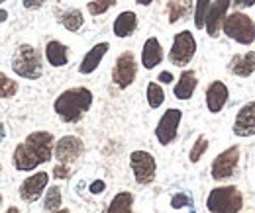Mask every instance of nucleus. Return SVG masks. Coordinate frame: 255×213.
<instances>
[{"mask_svg":"<svg viewBox=\"0 0 255 213\" xmlns=\"http://www.w3.org/2000/svg\"><path fill=\"white\" fill-rule=\"evenodd\" d=\"M49 184V172H35L32 176H28L22 186H20V198L28 204L37 202L43 194V190L47 188Z\"/></svg>","mask_w":255,"mask_h":213,"instance_id":"13","label":"nucleus"},{"mask_svg":"<svg viewBox=\"0 0 255 213\" xmlns=\"http://www.w3.org/2000/svg\"><path fill=\"white\" fill-rule=\"evenodd\" d=\"M4 2H6V0H0V4H4Z\"/></svg>","mask_w":255,"mask_h":213,"instance_id":"44","label":"nucleus"},{"mask_svg":"<svg viewBox=\"0 0 255 213\" xmlns=\"http://www.w3.org/2000/svg\"><path fill=\"white\" fill-rule=\"evenodd\" d=\"M22 4H24L26 10H37V8H41L45 4V0H24Z\"/></svg>","mask_w":255,"mask_h":213,"instance_id":"34","label":"nucleus"},{"mask_svg":"<svg viewBox=\"0 0 255 213\" xmlns=\"http://www.w3.org/2000/svg\"><path fill=\"white\" fill-rule=\"evenodd\" d=\"M6 213H20V210H18L16 206H12V208H8V210H6Z\"/></svg>","mask_w":255,"mask_h":213,"instance_id":"40","label":"nucleus"},{"mask_svg":"<svg viewBox=\"0 0 255 213\" xmlns=\"http://www.w3.org/2000/svg\"><path fill=\"white\" fill-rule=\"evenodd\" d=\"M108 49H110V43H108V41L96 43L95 47L89 49L87 55L83 57V61H81V65H79V72H81V74H93L96 69L100 67L102 59L106 57Z\"/></svg>","mask_w":255,"mask_h":213,"instance_id":"17","label":"nucleus"},{"mask_svg":"<svg viewBox=\"0 0 255 213\" xmlns=\"http://www.w3.org/2000/svg\"><path fill=\"white\" fill-rule=\"evenodd\" d=\"M206 151H208V139H206L204 135H200V137L194 141L191 152H189V160H191L192 164H196V162L204 156V152Z\"/></svg>","mask_w":255,"mask_h":213,"instance_id":"29","label":"nucleus"},{"mask_svg":"<svg viewBox=\"0 0 255 213\" xmlns=\"http://www.w3.org/2000/svg\"><path fill=\"white\" fill-rule=\"evenodd\" d=\"M106 190V182L104 180H95L91 184V194H102Z\"/></svg>","mask_w":255,"mask_h":213,"instance_id":"35","label":"nucleus"},{"mask_svg":"<svg viewBox=\"0 0 255 213\" xmlns=\"http://www.w3.org/2000/svg\"><path fill=\"white\" fill-rule=\"evenodd\" d=\"M194 12V2L192 0H171L167 4V14H169V24H177L183 18H189Z\"/></svg>","mask_w":255,"mask_h":213,"instance_id":"22","label":"nucleus"},{"mask_svg":"<svg viewBox=\"0 0 255 213\" xmlns=\"http://www.w3.org/2000/svg\"><path fill=\"white\" fill-rule=\"evenodd\" d=\"M153 0H135V4H139V6H149Z\"/></svg>","mask_w":255,"mask_h":213,"instance_id":"39","label":"nucleus"},{"mask_svg":"<svg viewBox=\"0 0 255 213\" xmlns=\"http://www.w3.org/2000/svg\"><path fill=\"white\" fill-rule=\"evenodd\" d=\"M12 71L16 76L24 78V80H37L43 74V63L39 51L30 45V43H22L16 47L14 55H12Z\"/></svg>","mask_w":255,"mask_h":213,"instance_id":"3","label":"nucleus"},{"mask_svg":"<svg viewBox=\"0 0 255 213\" xmlns=\"http://www.w3.org/2000/svg\"><path fill=\"white\" fill-rule=\"evenodd\" d=\"M238 164H240V147L234 145V147H228L214 158L210 174L214 180H228L238 170Z\"/></svg>","mask_w":255,"mask_h":213,"instance_id":"10","label":"nucleus"},{"mask_svg":"<svg viewBox=\"0 0 255 213\" xmlns=\"http://www.w3.org/2000/svg\"><path fill=\"white\" fill-rule=\"evenodd\" d=\"M198 86V78H196V72L191 71V69H185L179 76V80L175 82V88H173V94L177 100H191L194 90Z\"/></svg>","mask_w":255,"mask_h":213,"instance_id":"19","label":"nucleus"},{"mask_svg":"<svg viewBox=\"0 0 255 213\" xmlns=\"http://www.w3.org/2000/svg\"><path fill=\"white\" fill-rule=\"evenodd\" d=\"M145 98H147V104H149L151 110H157V108L163 106V102H165V92H163L159 82H149V84H147Z\"/></svg>","mask_w":255,"mask_h":213,"instance_id":"26","label":"nucleus"},{"mask_svg":"<svg viewBox=\"0 0 255 213\" xmlns=\"http://www.w3.org/2000/svg\"><path fill=\"white\" fill-rule=\"evenodd\" d=\"M61 204H63V196H61V188L59 186H51L47 192H45V200H43V210L49 213L61 210Z\"/></svg>","mask_w":255,"mask_h":213,"instance_id":"25","label":"nucleus"},{"mask_svg":"<svg viewBox=\"0 0 255 213\" xmlns=\"http://www.w3.org/2000/svg\"><path fill=\"white\" fill-rule=\"evenodd\" d=\"M83 152H85V143L77 135H65L53 147V156L57 158V162L63 164H73L75 160L81 158Z\"/></svg>","mask_w":255,"mask_h":213,"instance_id":"11","label":"nucleus"},{"mask_svg":"<svg viewBox=\"0 0 255 213\" xmlns=\"http://www.w3.org/2000/svg\"><path fill=\"white\" fill-rule=\"evenodd\" d=\"M157 80H159L161 84H171L173 80H175V76L169 72V71H163V72H159V76H157Z\"/></svg>","mask_w":255,"mask_h":213,"instance_id":"36","label":"nucleus"},{"mask_svg":"<svg viewBox=\"0 0 255 213\" xmlns=\"http://www.w3.org/2000/svg\"><path fill=\"white\" fill-rule=\"evenodd\" d=\"M222 31L240 45H252L255 41V22L244 12L236 10L226 16L222 24Z\"/></svg>","mask_w":255,"mask_h":213,"instance_id":"5","label":"nucleus"},{"mask_svg":"<svg viewBox=\"0 0 255 213\" xmlns=\"http://www.w3.org/2000/svg\"><path fill=\"white\" fill-rule=\"evenodd\" d=\"M20 90V86H18V82L14 80V78H10V76H6L4 72H0V98H14L16 94Z\"/></svg>","mask_w":255,"mask_h":213,"instance_id":"28","label":"nucleus"},{"mask_svg":"<svg viewBox=\"0 0 255 213\" xmlns=\"http://www.w3.org/2000/svg\"><path fill=\"white\" fill-rule=\"evenodd\" d=\"M192 206V200L189 194H185V192H179V194H175L173 198H171V208L173 210H181V208H191Z\"/></svg>","mask_w":255,"mask_h":213,"instance_id":"31","label":"nucleus"},{"mask_svg":"<svg viewBox=\"0 0 255 213\" xmlns=\"http://www.w3.org/2000/svg\"><path fill=\"white\" fill-rule=\"evenodd\" d=\"M53 147H55V139L49 131H33L24 139V143H20L14 149L12 164L20 172H32L39 164L51 160Z\"/></svg>","mask_w":255,"mask_h":213,"instance_id":"1","label":"nucleus"},{"mask_svg":"<svg viewBox=\"0 0 255 213\" xmlns=\"http://www.w3.org/2000/svg\"><path fill=\"white\" fill-rule=\"evenodd\" d=\"M230 6H232V0H212L210 10L206 14V22H204V30L210 37H218L220 35L224 20L230 14L228 12Z\"/></svg>","mask_w":255,"mask_h":213,"instance_id":"12","label":"nucleus"},{"mask_svg":"<svg viewBox=\"0 0 255 213\" xmlns=\"http://www.w3.org/2000/svg\"><path fill=\"white\" fill-rule=\"evenodd\" d=\"M232 4L242 12V10H246V8H252L255 6V0H232Z\"/></svg>","mask_w":255,"mask_h":213,"instance_id":"33","label":"nucleus"},{"mask_svg":"<svg viewBox=\"0 0 255 213\" xmlns=\"http://www.w3.org/2000/svg\"><path fill=\"white\" fill-rule=\"evenodd\" d=\"M228 71L240 78H250L255 72V51L234 55L228 63Z\"/></svg>","mask_w":255,"mask_h":213,"instance_id":"16","label":"nucleus"},{"mask_svg":"<svg viewBox=\"0 0 255 213\" xmlns=\"http://www.w3.org/2000/svg\"><path fill=\"white\" fill-rule=\"evenodd\" d=\"M137 30V14L131 10H124L116 16L114 24H112V31L116 37H129L133 31Z\"/></svg>","mask_w":255,"mask_h":213,"instance_id":"20","label":"nucleus"},{"mask_svg":"<svg viewBox=\"0 0 255 213\" xmlns=\"http://www.w3.org/2000/svg\"><path fill=\"white\" fill-rule=\"evenodd\" d=\"M6 137V127H4V123H0V141Z\"/></svg>","mask_w":255,"mask_h":213,"instance_id":"38","label":"nucleus"},{"mask_svg":"<svg viewBox=\"0 0 255 213\" xmlns=\"http://www.w3.org/2000/svg\"><path fill=\"white\" fill-rule=\"evenodd\" d=\"M59 20H61V26H63L65 30L73 31V33H77V31L85 26V16H83V12H81L79 8L67 10L65 14H61Z\"/></svg>","mask_w":255,"mask_h":213,"instance_id":"24","label":"nucleus"},{"mask_svg":"<svg viewBox=\"0 0 255 213\" xmlns=\"http://www.w3.org/2000/svg\"><path fill=\"white\" fill-rule=\"evenodd\" d=\"M51 174H53V178H57V180H67V178L71 176V164H63V162H57Z\"/></svg>","mask_w":255,"mask_h":213,"instance_id":"32","label":"nucleus"},{"mask_svg":"<svg viewBox=\"0 0 255 213\" xmlns=\"http://www.w3.org/2000/svg\"><path fill=\"white\" fill-rule=\"evenodd\" d=\"M133 200L135 198L131 192H118L112 198L106 213H133Z\"/></svg>","mask_w":255,"mask_h":213,"instance_id":"23","label":"nucleus"},{"mask_svg":"<svg viewBox=\"0 0 255 213\" xmlns=\"http://www.w3.org/2000/svg\"><path fill=\"white\" fill-rule=\"evenodd\" d=\"M0 174H2V164H0Z\"/></svg>","mask_w":255,"mask_h":213,"instance_id":"43","label":"nucleus"},{"mask_svg":"<svg viewBox=\"0 0 255 213\" xmlns=\"http://www.w3.org/2000/svg\"><path fill=\"white\" fill-rule=\"evenodd\" d=\"M45 59L55 69L65 67L69 63V49H67V45L61 43V41H57V39L47 41V45H45Z\"/></svg>","mask_w":255,"mask_h":213,"instance_id":"21","label":"nucleus"},{"mask_svg":"<svg viewBox=\"0 0 255 213\" xmlns=\"http://www.w3.org/2000/svg\"><path fill=\"white\" fill-rule=\"evenodd\" d=\"M204 98H206V108H208V112H210V114H220L224 110V106L228 104L230 90H228V86L224 84L222 80H214V82L208 84Z\"/></svg>","mask_w":255,"mask_h":213,"instance_id":"15","label":"nucleus"},{"mask_svg":"<svg viewBox=\"0 0 255 213\" xmlns=\"http://www.w3.org/2000/svg\"><path fill=\"white\" fill-rule=\"evenodd\" d=\"M0 206H2V194H0Z\"/></svg>","mask_w":255,"mask_h":213,"instance_id":"42","label":"nucleus"},{"mask_svg":"<svg viewBox=\"0 0 255 213\" xmlns=\"http://www.w3.org/2000/svg\"><path fill=\"white\" fill-rule=\"evenodd\" d=\"M6 20H8V12H6L4 8H0V26H2Z\"/></svg>","mask_w":255,"mask_h":213,"instance_id":"37","label":"nucleus"},{"mask_svg":"<svg viewBox=\"0 0 255 213\" xmlns=\"http://www.w3.org/2000/svg\"><path fill=\"white\" fill-rule=\"evenodd\" d=\"M206 208L210 213H240L244 208V196L236 186H218L210 190Z\"/></svg>","mask_w":255,"mask_h":213,"instance_id":"4","label":"nucleus"},{"mask_svg":"<svg viewBox=\"0 0 255 213\" xmlns=\"http://www.w3.org/2000/svg\"><path fill=\"white\" fill-rule=\"evenodd\" d=\"M236 137H254L255 135V102H248L240 108L234 120Z\"/></svg>","mask_w":255,"mask_h":213,"instance_id":"14","label":"nucleus"},{"mask_svg":"<svg viewBox=\"0 0 255 213\" xmlns=\"http://www.w3.org/2000/svg\"><path fill=\"white\" fill-rule=\"evenodd\" d=\"M196 55V39L192 35V31L183 30L175 33L173 37V45L169 49V61L175 67H187Z\"/></svg>","mask_w":255,"mask_h":213,"instance_id":"6","label":"nucleus"},{"mask_svg":"<svg viewBox=\"0 0 255 213\" xmlns=\"http://www.w3.org/2000/svg\"><path fill=\"white\" fill-rule=\"evenodd\" d=\"M129 168L133 174V180L139 186H147L155 180L157 174V162L153 154L147 151H133L129 154Z\"/></svg>","mask_w":255,"mask_h":213,"instance_id":"7","label":"nucleus"},{"mask_svg":"<svg viewBox=\"0 0 255 213\" xmlns=\"http://www.w3.org/2000/svg\"><path fill=\"white\" fill-rule=\"evenodd\" d=\"M118 0H93L87 4V10L91 16H100V14H106Z\"/></svg>","mask_w":255,"mask_h":213,"instance_id":"30","label":"nucleus"},{"mask_svg":"<svg viewBox=\"0 0 255 213\" xmlns=\"http://www.w3.org/2000/svg\"><path fill=\"white\" fill-rule=\"evenodd\" d=\"M163 57H165V53H163L159 39L157 37H147L145 43H143V49H141V65H143V69H147V71L155 69L157 65H161Z\"/></svg>","mask_w":255,"mask_h":213,"instance_id":"18","label":"nucleus"},{"mask_svg":"<svg viewBox=\"0 0 255 213\" xmlns=\"http://www.w3.org/2000/svg\"><path fill=\"white\" fill-rule=\"evenodd\" d=\"M181 122H183V112L177 110V108H169L161 116V120L157 122V127H155V137H157L159 145L167 147L177 139Z\"/></svg>","mask_w":255,"mask_h":213,"instance_id":"9","label":"nucleus"},{"mask_svg":"<svg viewBox=\"0 0 255 213\" xmlns=\"http://www.w3.org/2000/svg\"><path fill=\"white\" fill-rule=\"evenodd\" d=\"M137 76V61H135V55L131 51H124L118 55V59L112 67V82L120 88V90H126L133 84Z\"/></svg>","mask_w":255,"mask_h":213,"instance_id":"8","label":"nucleus"},{"mask_svg":"<svg viewBox=\"0 0 255 213\" xmlns=\"http://www.w3.org/2000/svg\"><path fill=\"white\" fill-rule=\"evenodd\" d=\"M91 106H93V92L85 86H75V88L63 90L55 98L53 112L61 122L77 123L87 116Z\"/></svg>","mask_w":255,"mask_h":213,"instance_id":"2","label":"nucleus"},{"mask_svg":"<svg viewBox=\"0 0 255 213\" xmlns=\"http://www.w3.org/2000/svg\"><path fill=\"white\" fill-rule=\"evenodd\" d=\"M212 0H196L194 2V28L196 30H204V22H206V14L210 10Z\"/></svg>","mask_w":255,"mask_h":213,"instance_id":"27","label":"nucleus"},{"mask_svg":"<svg viewBox=\"0 0 255 213\" xmlns=\"http://www.w3.org/2000/svg\"><path fill=\"white\" fill-rule=\"evenodd\" d=\"M53 213H71L69 210H57V212H53Z\"/></svg>","mask_w":255,"mask_h":213,"instance_id":"41","label":"nucleus"}]
</instances>
